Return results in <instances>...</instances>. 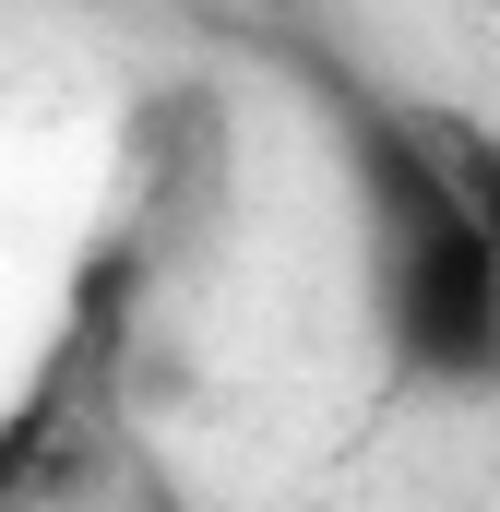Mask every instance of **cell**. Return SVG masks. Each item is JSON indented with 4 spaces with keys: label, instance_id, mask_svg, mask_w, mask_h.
<instances>
[{
    "label": "cell",
    "instance_id": "obj_1",
    "mask_svg": "<svg viewBox=\"0 0 500 512\" xmlns=\"http://www.w3.org/2000/svg\"><path fill=\"white\" fill-rule=\"evenodd\" d=\"M322 108L346 131V167H358L370 310H381L393 370L429 382V393L500 382V274H489V239L465 227L453 167L429 155V120L393 108V96H370V84H322Z\"/></svg>",
    "mask_w": 500,
    "mask_h": 512
},
{
    "label": "cell",
    "instance_id": "obj_2",
    "mask_svg": "<svg viewBox=\"0 0 500 512\" xmlns=\"http://www.w3.org/2000/svg\"><path fill=\"white\" fill-rule=\"evenodd\" d=\"M429 120V155L453 167V191H465V227L489 239V274H500V131L465 120V108H417Z\"/></svg>",
    "mask_w": 500,
    "mask_h": 512
}]
</instances>
